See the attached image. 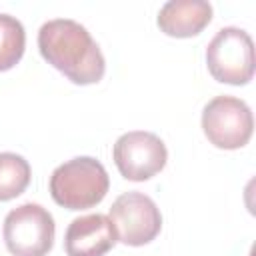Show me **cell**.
<instances>
[{"instance_id": "obj_2", "label": "cell", "mask_w": 256, "mask_h": 256, "mask_svg": "<svg viewBox=\"0 0 256 256\" xmlns=\"http://www.w3.org/2000/svg\"><path fill=\"white\" fill-rule=\"evenodd\" d=\"M110 188V178L102 162L92 156H76L50 176L52 200L68 210H88L100 204Z\"/></svg>"}, {"instance_id": "obj_10", "label": "cell", "mask_w": 256, "mask_h": 256, "mask_svg": "<svg viewBox=\"0 0 256 256\" xmlns=\"http://www.w3.org/2000/svg\"><path fill=\"white\" fill-rule=\"evenodd\" d=\"M30 164L14 152H0V202L20 196L30 184Z\"/></svg>"}, {"instance_id": "obj_3", "label": "cell", "mask_w": 256, "mask_h": 256, "mask_svg": "<svg viewBox=\"0 0 256 256\" xmlns=\"http://www.w3.org/2000/svg\"><path fill=\"white\" fill-rule=\"evenodd\" d=\"M206 66L216 82L244 86L254 76V42L236 26H226L206 46Z\"/></svg>"}, {"instance_id": "obj_1", "label": "cell", "mask_w": 256, "mask_h": 256, "mask_svg": "<svg viewBox=\"0 0 256 256\" xmlns=\"http://www.w3.org/2000/svg\"><path fill=\"white\" fill-rule=\"evenodd\" d=\"M42 58L78 86L96 84L106 72V60L90 32L76 20L54 18L38 30Z\"/></svg>"}, {"instance_id": "obj_8", "label": "cell", "mask_w": 256, "mask_h": 256, "mask_svg": "<svg viewBox=\"0 0 256 256\" xmlns=\"http://www.w3.org/2000/svg\"><path fill=\"white\" fill-rule=\"evenodd\" d=\"M118 236L108 216L86 214L74 218L64 236V250L68 256H104L108 254Z\"/></svg>"}, {"instance_id": "obj_4", "label": "cell", "mask_w": 256, "mask_h": 256, "mask_svg": "<svg viewBox=\"0 0 256 256\" xmlns=\"http://www.w3.org/2000/svg\"><path fill=\"white\" fill-rule=\"evenodd\" d=\"M54 234L52 214L34 202L10 210L2 226L4 244L12 256H46L54 246Z\"/></svg>"}, {"instance_id": "obj_7", "label": "cell", "mask_w": 256, "mask_h": 256, "mask_svg": "<svg viewBox=\"0 0 256 256\" xmlns=\"http://www.w3.org/2000/svg\"><path fill=\"white\" fill-rule=\"evenodd\" d=\"M112 156L118 172L126 180L144 182L166 166L168 150L162 138L154 132L132 130L116 140Z\"/></svg>"}, {"instance_id": "obj_9", "label": "cell", "mask_w": 256, "mask_h": 256, "mask_svg": "<svg viewBox=\"0 0 256 256\" xmlns=\"http://www.w3.org/2000/svg\"><path fill=\"white\" fill-rule=\"evenodd\" d=\"M212 20V6L204 0H170L158 12V28L172 38H192Z\"/></svg>"}, {"instance_id": "obj_5", "label": "cell", "mask_w": 256, "mask_h": 256, "mask_svg": "<svg viewBox=\"0 0 256 256\" xmlns=\"http://www.w3.org/2000/svg\"><path fill=\"white\" fill-rule=\"evenodd\" d=\"M202 130L208 142L216 148L238 150L252 138V110L236 96H216L202 110Z\"/></svg>"}, {"instance_id": "obj_6", "label": "cell", "mask_w": 256, "mask_h": 256, "mask_svg": "<svg viewBox=\"0 0 256 256\" xmlns=\"http://www.w3.org/2000/svg\"><path fill=\"white\" fill-rule=\"evenodd\" d=\"M116 236L126 246H144L162 230V214L156 202L142 192L120 194L108 212Z\"/></svg>"}, {"instance_id": "obj_11", "label": "cell", "mask_w": 256, "mask_h": 256, "mask_svg": "<svg viewBox=\"0 0 256 256\" xmlns=\"http://www.w3.org/2000/svg\"><path fill=\"white\" fill-rule=\"evenodd\" d=\"M26 32L18 18L0 14V72L14 68L24 56Z\"/></svg>"}]
</instances>
